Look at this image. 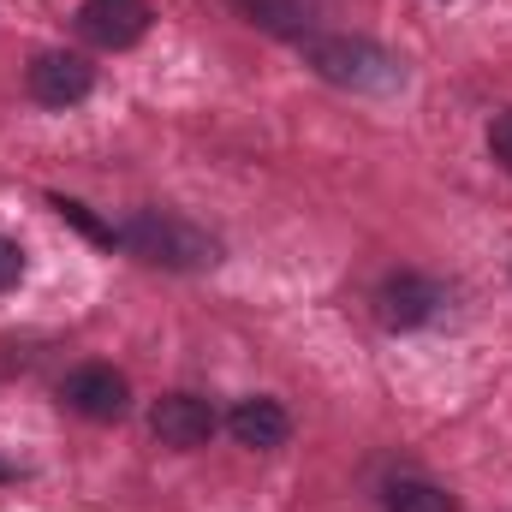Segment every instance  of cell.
Instances as JSON below:
<instances>
[{
    "label": "cell",
    "instance_id": "obj_1",
    "mask_svg": "<svg viewBox=\"0 0 512 512\" xmlns=\"http://www.w3.org/2000/svg\"><path fill=\"white\" fill-rule=\"evenodd\" d=\"M114 245H126L149 268H209V262H221V245L203 227H191L185 215H167V209H137V215H126L114 227Z\"/></svg>",
    "mask_w": 512,
    "mask_h": 512
},
{
    "label": "cell",
    "instance_id": "obj_2",
    "mask_svg": "<svg viewBox=\"0 0 512 512\" xmlns=\"http://www.w3.org/2000/svg\"><path fill=\"white\" fill-rule=\"evenodd\" d=\"M298 48H304L310 72L340 84V90H393V84H405V66L370 36H304Z\"/></svg>",
    "mask_w": 512,
    "mask_h": 512
},
{
    "label": "cell",
    "instance_id": "obj_3",
    "mask_svg": "<svg viewBox=\"0 0 512 512\" xmlns=\"http://www.w3.org/2000/svg\"><path fill=\"white\" fill-rule=\"evenodd\" d=\"M215 429H221V417H215V405H209L203 393H161V399L149 405V435H155L161 447H173V453L209 447Z\"/></svg>",
    "mask_w": 512,
    "mask_h": 512
},
{
    "label": "cell",
    "instance_id": "obj_4",
    "mask_svg": "<svg viewBox=\"0 0 512 512\" xmlns=\"http://www.w3.org/2000/svg\"><path fill=\"white\" fill-rule=\"evenodd\" d=\"M24 84H30V96H36L42 108H78V102H90V90H96V66H90L84 54H72V48H48V54L30 60Z\"/></svg>",
    "mask_w": 512,
    "mask_h": 512
},
{
    "label": "cell",
    "instance_id": "obj_5",
    "mask_svg": "<svg viewBox=\"0 0 512 512\" xmlns=\"http://www.w3.org/2000/svg\"><path fill=\"white\" fill-rule=\"evenodd\" d=\"M441 304H447V292L429 274H417V268H399V274H387L382 286H376V316H382V328H393V334H411V328L435 322Z\"/></svg>",
    "mask_w": 512,
    "mask_h": 512
},
{
    "label": "cell",
    "instance_id": "obj_6",
    "mask_svg": "<svg viewBox=\"0 0 512 512\" xmlns=\"http://www.w3.org/2000/svg\"><path fill=\"white\" fill-rule=\"evenodd\" d=\"M60 399H66V411H78V417H90V423H120L131 411V382L114 364H78V370L60 382Z\"/></svg>",
    "mask_w": 512,
    "mask_h": 512
},
{
    "label": "cell",
    "instance_id": "obj_7",
    "mask_svg": "<svg viewBox=\"0 0 512 512\" xmlns=\"http://www.w3.org/2000/svg\"><path fill=\"white\" fill-rule=\"evenodd\" d=\"M78 36L90 48H137L149 36V0H84L78 6Z\"/></svg>",
    "mask_w": 512,
    "mask_h": 512
},
{
    "label": "cell",
    "instance_id": "obj_8",
    "mask_svg": "<svg viewBox=\"0 0 512 512\" xmlns=\"http://www.w3.org/2000/svg\"><path fill=\"white\" fill-rule=\"evenodd\" d=\"M227 429H233V441H239V447H251V453H274V447H286L292 417H286V405H280V399L256 393V399H239V405H233Z\"/></svg>",
    "mask_w": 512,
    "mask_h": 512
},
{
    "label": "cell",
    "instance_id": "obj_9",
    "mask_svg": "<svg viewBox=\"0 0 512 512\" xmlns=\"http://www.w3.org/2000/svg\"><path fill=\"white\" fill-rule=\"evenodd\" d=\"M245 24L268 30V36H286V42H304L316 36V6L310 0H227Z\"/></svg>",
    "mask_w": 512,
    "mask_h": 512
},
{
    "label": "cell",
    "instance_id": "obj_10",
    "mask_svg": "<svg viewBox=\"0 0 512 512\" xmlns=\"http://www.w3.org/2000/svg\"><path fill=\"white\" fill-rule=\"evenodd\" d=\"M382 512H459V501L429 477H393L382 489Z\"/></svg>",
    "mask_w": 512,
    "mask_h": 512
},
{
    "label": "cell",
    "instance_id": "obj_11",
    "mask_svg": "<svg viewBox=\"0 0 512 512\" xmlns=\"http://www.w3.org/2000/svg\"><path fill=\"white\" fill-rule=\"evenodd\" d=\"M54 209H60V215L72 221V227H84L90 239H102V245H114V227H102V221H90V209H84V203H72V197H54Z\"/></svg>",
    "mask_w": 512,
    "mask_h": 512
},
{
    "label": "cell",
    "instance_id": "obj_12",
    "mask_svg": "<svg viewBox=\"0 0 512 512\" xmlns=\"http://www.w3.org/2000/svg\"><path fill=\"white\" fill-rule=\"evenodd\" d=\"M489 155L512 173V108L507 114H495V126H489Z\"/></svg>",
    "mask_w": 512,
    "mask_h": 512
},
{
    "label": "cell",
    "instance_id": "obj_13",
    "mask_svg": "<svg viewBox=\"0 0 512 512\" xmlns=\"http://www.w3.org/2000/svg\"><path fill=\"white\" fill-rule=\"evenodd\" d=\"M18 280H24V251H18V245L0 233V292H12Z\"/></svg>",
    "mask_w": 512,
    "mask_h": 512
},
{
    "label": "cell",
    "instance_id": "obj_14",
    "mask_svg": "<svg viewBox=\"0 0 512 512\" xmlns=\"http://www.w3.org/2000/svg\"><path fill=\"white\" fill-rule=\"evenodd\" d=\"M6 477H12V471H6V465H0V483H6Z\"/></svg>",
    "mask_w": 512,
    "mask_h": 512
}]
</instances>
